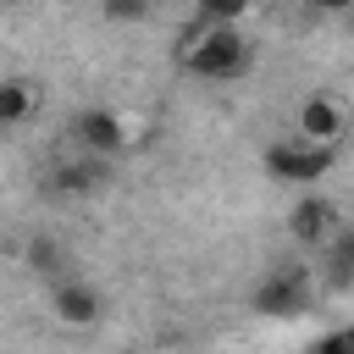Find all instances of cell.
<instances>
[{"instance_id":"10","label":"cell","mask_w":354,"mask_h":354,"mask_svg":"<svg viewBox=\"0 0 354 354\" xmlns=\"http://www.w3.org/2000/svg\"><path fill=\"white\" fill-rule=\"evenodd\" d=\"M28 266H33L50 288H55V282H66V254H61V243H55V238H33V243H28Z\"/></svg>"},{"instance_id":"8","label":"cell","mask_w":354,"mask_h":354,"mask_svg":"<svg viewBox=\"0 0 354 354\" xmlns=\"http://www.w3.org/2000/svg\"><path fill=\"white\" fill-rule=\"evenodd\" d=\"M337 133H343V111L326 94H310L299 105V138L304 144H337Z\"/></svg>"},{"instance_id":"11","label":"cell","mask_w":354,"mask_h":354,"mask_svg":"<svg viewBox=\"0 0 354 354\" xmlns=\"http://www.w3.org/2000/svg\"><path fill=\"white\" fill-rule=\"evenodd\" d=\"M304 354H354V326H337V332H321Z\"/></svg>"},{"instance_id":"4","label":"cell","mask_w":354,"mask_h":354,"mask_svg":"<svg viewBox=\"0 0 354 354\" xmlns=\"http://www.w3.org/2000/svg\"><path fill=\"white\" fill-rule=\"evenodd\" d=\"M249 304L260 315H299V310H310V277L299 266H277V271H266V282L254 288Z\"/></svg>"},{"instance_id":"7","label":"cell","mask_w":354,"mask_h":354,"mask_svg":"<svg viewBox=\"0 0 354 354\" xmlns=\"http://www.w3.org/2000/svg\"><path fill=\"white\" fill-rule=\"evenodd\" d=\"M116 177V160H94V155H72L61 171H55V188L61 194H105Z\"/></svg>"},{"instance_id":"6","label":"cell","mask_w":354,"mask_h":354,"mask_svg":"<svg viewBox=\"0 0 354 354\" xmlns=\"http://www.w3.org/2000/svg\"><path fill=\"white\" fill-rule=\"evenodd\" d=\"M50 310H55V321H66V326H94V321H100V293H94L83 277H66V282L50 288Z\"/></svg>"},{"instance_id":"13","label":"cell","mask_w":354,"mask_h":354,"mask_svg":"<svg viewBox=\"0 0 354 354\" xmlns=\"http://www.w3.org/2000/svg\"><path fill=\"white\" fill-rule=\"evenodd\" d=\"M337 17H343V28H348V33H354V6H343V11H337Z\"/></svg>"},{"instance_id":"15","label":"cell","mask_w":354,"mask_h":354,"mask_svg":"<svg viewBox=\"0 0 354 354\" xmlns=\"http://www.w3.org/2000/svg\"><path fill=\"white\" fill-rule=\"evenodd\" d=\"M0 138H6V133H0Z\"/></svg>"},{"instance_id":"14","label":"cell","mask_w":354,"mask_h":354,"mask_svg":"<svg viewBox=\"0 0 354 354\" xmlns=\"http://www.w3.org/2000/svg\"><path fill=\"white\" fill-rule=\"evenodd\" d=\"M343 243H348V254H354V221H348V227H343Z\"/></svg>"},{"instance_id":"1","label":"cell","mask_w":354,"mask_h":354,"mask_svg":"<svg viewBox=\"0 0 354 354\" xmlns=\"http://www.w3.org/2000/svg\"><path fill=\"white\" fill-rule=\"evenodd\" d=\"M254 66V39L243 33V6H199L183 33V72L199 83H238Z\"/></svg>"},{"instance_id":"2","label":"cell","mask_w":354,"mask_h":354,"mask_svg":"<svg viewBox=\"0 0 354 354\" xmlns=\"http://www.w3.org/2000/svg\"><path fill=\"white\" fill-rule=\"evenodd\" d=\"M337 166V144H304L299 133L293 138H277L266 144V171L277 183H293V188H310L315 177H326Z\"/></svg>"},{"instance_id":"5","label":"cell","mask_w":354,"mask_h":354,"mask_svg":"<svg viewBox=\"0 0 354 354\" xmlns=\"http://www.w3.org/2000/svg\"><path fill=\"white\" fill-rule=\"evenodd\" d=\"M288 232H293V243H304V249H321V243L337 232V210H332L321 194H304V199L288 210Z\"/></svg>"},{"instance_id":"3","label":"cell","mask_w":354,"mask_h":354,"mask_svg":"<svg viewBox=\"0 0 354 354\" xmlns=\"http://www.w3.org/2000/svg\"><path fill=\"white\" fill-rule=\"evenodd\" d=\"M72 138H77V155H94V160H116L127 149V122L105 105H88L72 116Z\"/></svg>"},{"instance_id":"12","label":"cell","mask_w":354,"mask_h":354,"mask_svg":"<svg viewBox=\"0 0 354 354\" xmlns=\"http://www.w3.org/2000/svg\"><path fill=\"white\" fill-rule=\"evenodd\" d=\"M105 17H116V22H144V17H149V6H144V0H111V6H105Z\"/></svg>"},{"instance_id":"9","label":"cell","mask_w":354,"mask_h":354,"mask_svg":"<svg viewBox=\"0 0 354 354\" xmlns=\"http://www.w3.org/2000/svg\"><path fill=\"white\" fill-rule=\"evenodd\" d=\"M28 111H33V83L28 77H0V133L28 122Z\"/></svg>"}]
</instances>
